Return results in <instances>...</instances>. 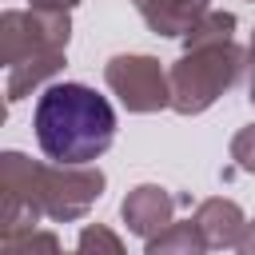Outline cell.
<instances>
[{
	"label": "cell",
	"instance_id": "6da1fadb",
	"mask_svg": "<svg viewBox=\"0 0 255 255\" xmlns=\"http://www.w3.org/2000/svg\"><path fill=\"white\" fill-rule=\"evenodd\" d=\"M36 143L60 167H80L100 159L116 135L112 104L88 84H52L36 100Z\"/></svg>",
	"mask_w": 255,
	"mask_h": 255
},
{
	"label": "cell",
	"instance_id": "7a4b0ae2",
	"mask_svg": "<svg viewBox=\"0 0 255 255\" xmlns=\"http://www.w3.org/2000/svg\"><path fill=\"white\" fill-rule=\"evenodd\" d=\"M223 52H227V44H215L211 52L187 56V60L175 68V76H171V96H175V108H179V112H199V108H207V104L215 100V92L235 80L239 52L227 56L223 64H215Z\"/></svg>",
	"mask_w": 255,
	"mask_h": 255
},
{
	"label": "cell",
	"instance_id": "3957f363",
	"mask_svg": "<svg viewBox=\"0 0 255 255\" xmlns=\"http://www.w3.org/2000/svg\"><path fill=\"white\" fill-rule=\"evenodd\" d=\"M108 84L120 92V100L135 112H151L159 104H167L163 92V72L155 60L147 56H116L108 64Z\"/></svg>",
	"mask_w": 255,
	"mask_h": 255
},
{
	"label": "cell",
	"instance_id": "277c9868",
	"mask_svg": "<svg viewBox=\"0 0 255 255\" xmlns=\"http://www.w3.org/2000/svg\"><path fill=\"white\" fill-rule=\"evenodd\" d=\"M124 219L131 223V231L147 235V231L163 227V219H167V199L159 195V187H139V191L124 203Z\"/></svg>",
	"mask_w": 255,
	"mask_h": 255
},
{
	"label": "cell",
	"instance_id": "5b68a950",
	"mask_svg": "<svg viewBox=\"0 0 255 255\" xmlns=\"http://www.w3.org/2000/svg\"><path fill=\"white\" fill-rule=\"evenodd\" d=\"M147 255H199V239H195L191 227H183V231H167L159 243L147 247Z\"/></svg>",
	"mask_w": 255,
	"mask_h": 255
},
{
	"label": "cell",
	"instance_id": "8992f818",
	"mask_svg": "<svg viewBox=\"0 0 255 255\" xmlns=\"http://www.w3.org/2000/svg\"><path fill=\"white\" fill-rule=\"evenodd\" d=\"M80 255H120V243L108 235V231H84V239H80Z\"/></svg>",
	"mask_w": 255,
	"mask_h": 255
},
{
	"label": "cell",
	"instance_id": "52a82bcc",
	"mask_svg": "<svg viewBox=\"0 0 255 255\" xmlns=\"http://www.w3.org/2000/svg\"><path fill=\"white\" fill-rule=\"evenodd\" d=\"M235 155L243 159V167H251V171H255V128H247V131L235 139Z\"/></svg>",
	"mask_w": 255,
	"mask_h": 255
},
{
	"label": "cell",
	"instance_id": "ba28073f",
	"mask_svg": "<svg viewBox=\"0 0 255 255\" xmlns=\"http://www.w3.org/2000/svg\"><path fill=\"white\" fill-rule=\"evenodd\" d=\"M239 255H255V227L247 231V239L239 243Z\"/></svg>",
	"mask_w": 255,
	"mask_h": 255
},
{
	"label": "cell",
	"instance_id": "9c48e42d",
	"mask_svg": "<svg viewBox=\"0 0 255 255\" xmlns=\"http://www.w3.org/2000/svg\"><path fill=\"white\" fill-rule=\"evenodd\" d=\"M251 56H255V44H251Z\"/></svg>",
	"mask_w": 255,
	"mask_h": 255
},
{
	"label": "cell",
	"instance_id": "30bf717a",
	"mask_svg": "<svg viewBox=\"0 0 255 255\" xmlns=\"http://www.w3.org/2000/svg\"><path fill=\"white\" fill-rule=\"evenodd\" d=\"M251 100H255V88H251Z\"/></svg>",
	"mask_w": 255,
	"mask_h": 255
}]
</instances>
